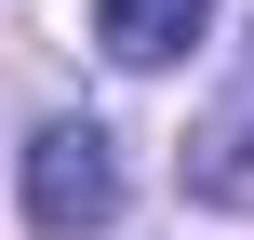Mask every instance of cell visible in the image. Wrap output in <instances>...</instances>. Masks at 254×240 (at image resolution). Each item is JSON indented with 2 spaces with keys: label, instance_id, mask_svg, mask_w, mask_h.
Returning a JSON list of instances; mask_svg holds the SVG:
<instances>
[{
  "label": "cell",
  "instance_id": "7a4b0ae2",
  "mask_svg": "<svg viewBox=\"0 0 254 240\" xmlns=\"http://www.w3.org/2000/svg\"><path fill=\"white\" fill-rule=\"evenodd\" d=\"M214 27V0H94V53L107 67H174Z\"/></svg>",
  "mask_w": 254,
  "mask_h": 240
},
{
  "label": "cell",
  "instance_id": "6da1fadb",
  "mask_svg": "<svg viewBox=\"0 0 254 240\" xmlns=\"http://www.w3.org/2000/svg\"><path fill=\"white\" fill-rule=\"evenodd\" d=\"M121 147L94 134V120H40L27 134V227L40 240H94V227H121Z\"/></svg>",
  "mask_w": 254,
  "mask_h": 240
},
{
  "label": "cell",
  "instance_id": "3957f363",
  "mask_svg": "<svg viewBox=\"0 0 254 240\" xmlns=\"http://www.w3.org/2000/svg\"><path fill=\"white\" fill-rule=\"evenodd\" d=\"M188 187H201V200H241V187H254V67L228 80V107L188 134Z\"/></svg>",
  "mask_w": 254,
  "mask_h": 240
}]
</instances>
